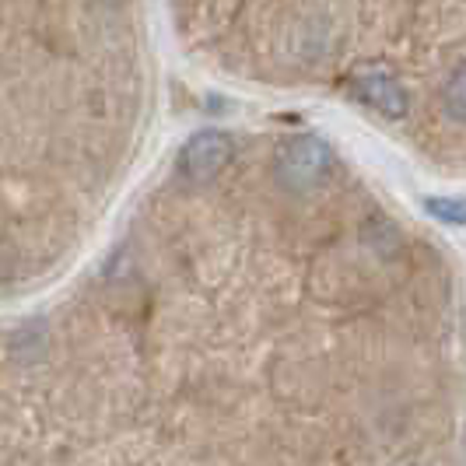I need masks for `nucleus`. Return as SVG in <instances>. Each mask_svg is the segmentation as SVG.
I'll return each mask as SVG.
<instances>
[{
  "instance_id": "nucleus-2",
  "label": "nucleus",
  "mask_w": 466,
  "mask_h": 466,
  "mask_svg": "<svg viewBox=\"0 0 466 466\" xmlns=\"http://www.w3.org/2000/svg\"><path fill=\"white\" fill-rule=\"evenodd\" d=\"M228 158H232V140L225 137V134H214V130H200L197 137H189L183 155H179L187 176H193V179L214 176L218 168L228 165Z\"/></svg>"
},
{
  "instance_id": "nucleus-4",
  "label": "nucleus",
  "mask_w": 466,
  "mask_h": 466,
  "mask_svg": "<svg viewBox=\"0 0 466 466\" xmlns=\"http://www.w3.org/2000/svg\"><path fill=\"white\" fill-rule=\"evenodd\" d=\"M424 208L431 218H439L445 225H466V197H439V200L431 197Z\"/></svg>"
},
{
  "instance_id": "nucleus-3",
  "label": "nucleus",
  "mask_w": 466,
  "mask_h": 466,
  "mask_svg": "<svg viewBox=\"0 0 466 466\" xmlns=\"http://www.w3.org/2000/svg\"><path fill=\"white\" fill-rule=\"evenodd\" d=\"M354 95L372 106L375 113H386V116H403L407 109V95L397 85V77H390L386 70H358L354 81H350Z\"/></svg>"
},
{
  "instance_id": "nucleus-5",
  "label": "nucleus",
  "mask_w": 466,
  "mask_h": 466,
  "mask_svg": "<svg viewBox=\"0 0 466 466\" xmlns=\"http://www.w3.org/2000/svg\"><path fill=\"white\" fill-rule=\"evenodd\" d=\"M442 98H445L449 116H456V119H463V123H466V64H463V67H456V74L449 77Z\"/></svg>"
},
{
  "instance_id": "nucleus-1",
  "label": "nucleus",
  "mask_w": 466,
  "mask_h": 466,
  "mask_svg": "<svg viewBox=\"0 0 466 466\" xmlns=\"http://www.w3.org/2000/svg\"><path fill=\"white\" fill-rule=\"evenodd\" d=\"M329 165V151L323 147V140L316 137H291L278 147V168L280 176L295 187L316 183Z\"/></svg>"
}]
</instances>
